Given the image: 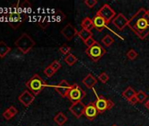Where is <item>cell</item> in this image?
<instances>
[{
    "label": "cell",
    "mask_w": 149,
    "mask_h": 126,
    "mask_svg": "<svg viewBox=\"0 0 149 126\" xmlns=\"http://www.w3.org/2000/svg\"><path fill=\"white\" fill-rule=\"evenodd\" d=\"M127 26L140 39H145L149 35V10L139 8L129 19Z\"/></svg>",
    "instance_id": "obj_1"
},
{
    "label": "cell",
    "mask_w": 149,
    "mask_h": 126,
    "mask_svg": "<svg viewBox=\"0 0 149 126\" xmlns=\"http://www.w3.org/2000/svg\"><path fill=\"white\" fill-rule=\"evenodd\" d=\"M26 86L33 92V96H38L46 87H47V84L39 75L35 74L26 82Z\"/></svg>",
    "instance_id": "obj_2"
},
{
    "label": "cell",
    "mask_w": 149,
    "mask_h": 126,
    "mask_svg": "<svg viewBox=\"0 0 149 126\" xmlns=\"http://www.w3.org/2000/svg\"><path fill=\"white\" fill-rule=\"evenodd\" d=\"M15 46H16V47L19 48V50L21 53H27L35 46V42L27 33H23L15 41Z\"/></svg>",
    "instance_id": "obj_3"
},
{
    "label": "cell",
    "mask_w": 149,
    "mask_h": 126,
    "mask_svg": "<svg viewBox=\"0 0 149 126\" xmlns=\"http://www.w3.org/2000/svg\"><path fill=\"white\" fill-rule=\"evenodd\" d=\"M85 53L91 60L93 61H98L106 53V49L99 42L96 41L93 46L85 50Z\"/></svg>",
    "instance_id": "obj_4"
},
{
    "label": "cell",
    "mask_w": 149,
    "mask_h": 126,
    "mask_svg": "<svg viewBox=\"0 0 149 126\" xmlns=\"http://www.w3.org/2000/svg\"><path fill=\"white\" fill-rule=\"evenodd\" d=\"M85 96H86L85 91L79 85L74 84L72 85V88L68 93V98L72 103H74V102H82L83 99L85 97Z\"/></svg>",
    "instance_id": "obj_5"
},
{
    "label": "cell",
    "mask_w": 149,
    "mask_h": 126,
    "mask_svg": "<svg viewBox=\"0 0 149 126\" xmlns=\"http://www.w3.org/2000/svg\"><path fill=\"white\" fill-rule=\"evenodd\" d=\"M95 105L98 110V113L102 114V113L105 112L106 110H109L111 108H113V106L115 104L111 100L106 98L104 96H97V100L95 102Z\"/></svg>",
    "instance_id": "obj_6"
},
{
    "label": "cell",
    "mask_w": 149,
    "mask_h": 126,
    "mask_svg": "<svg viewBox=\"0 0 149 126\" xmlns=\"http://www.w3.org/2000/svg\"><path fill=\"white\" fill-rule=\"evenodd\" d=\"M97 15L102 17L108 24L111 23V21L113 20V19L117 16L115 11L111 7V6H109L108 4H105L100 9L99 11L97 12Z\"/></svg>",
    "instance_id": "obj_7"
},
{
    "label": "cell",
    "mask_w": 149,
    "mask_h": 126,
    "mask_svg": "<svg viewBox=\"0 0 149 126\" xmlns=\"http://www.w3.org/2000/svg\"><path fill=\"white\" fill-rule=\"evenodd\" d=\"M55 91L62 97H68V93L72 88V86L68 82V81L66 80H62L57 85L54 86Z\"/></svg>",
    "instance_id": "obj_8"
},
{
    "label": "cell",
    "mask_w": 149,
    "mask_h": 126,
    "mask_svg": "<svg viewBox=\"0 0 149 126\" xmlns=\"http://www.w3.org/2000/svg\"><path fill=\"white\" fill-rule=\"evenodd\" d=\"M78 33L79 32L77 30V28L74 27L73 25H71L70 23L67 24L61 31V33L68 40H71L76 36H78Z\"/></svg>",
    "instance_id": "obj_9"
},
{
    "label": "cell",
    "mask_w": 149,
    "mask_h": 126,
    "mask_svg": "<svg viewBox=\"0 0 149 126\" xmlns=\"http://www.w3.org/2000/svg\"><path fill=\"white\" fill-rule=\"evenodd\" d=\"M23 22V18L21 16V13L19 12V11H15L14 12H12L9 14L8 18V23L12 26L13 29L16 30Z\"/></svg>",
    "instance_id": "obj_10"
},
{
    "label": "cell",
    "mask_w": 149,
    "mask_h": 126,
    "mask_svg": "<svg viewBox=\"0 0 149 126\" xmlns=\"http://www.w3.org/2000/svg\"><path fill=\"white\" fill-rule=\"evenodd\" d=\"M128 21L129 19H127L125 18V16L123 13H118L117 14V16L113 19V20L111 21V24L118 30V31H123L125 29V26H127L128 25Z\"/></svg>",
    "instance_id": "obj_11"
},
{
    "label": "cell",
    "mask_w": 149,
    "mask_h": 126,
    "mask_svg": "<svg viewBox=\"0 0 149 126\" xmlns=\"http://www.w3.org/2000/svg\"><path fill=\"white\" fill-rule=\"evenodd\" d=\"M85 107H86V105L83 102H78L72 103V105L68 108V109L74 116L79 118L83 115H84Z\"/></svg>",
    "instance_id": "obj_12"
},
{
    "label": "cell",
    "mask_w": 149,
    "mask_h": 126,
    "mask_svg": "<svg viewBox=\"0 0 149 126\" xmlns=\"http://www.w3.org/2000/svg\"><path fill=\"white\" fill-rule=\"evenodd\" d=\"M98 114L99 113L95 105V102H90L89 104L86 105L85 110H84V116L87 119H89L90 121H92L97 116Z\"/></svg>",
    "instance_id": "obj_13"
},
{
    "label": "cell",
    "mask_w": 149,
    "mask_h": 126,
    "mask_svg": "<svg viewBox=\"0 0 149 126\" xmlns=\"http://www.w3.org/2000/svg\"><path fill=\"white\" fill-rule=\"evenodd\" d=\"M19 101L25 106V107H28L29 105H31V103H33V102L34 101V96L30 93L27 90L23 91L19 96Z\"/></svg>",
    "instance_id": "obj_14"
},
{
    "label": "cell",
    "mask_w": 149,
    "mask_h": 126,
    "mask_svg": "<svg viewBox=\"0 0 149 126\" xmlns=\"http://www.w3.org/2000/svg\"><path fill=\"white\" fill-rule=\"evenodd\" d=\"M92 22H93V28H95L97 32L101 33L103 32V30L106 27L107 23L106 21L100 16L96 15L93 19H92Z\"/></svg>",
    "instance_id": "obj_15"
},
{
    "label": "cell",
    "mask_w": 149,
    "mask_h": 126,
    "mask_svg": "<svg viewBox=\"0 0 149 126\" xmlns=\"http://www.w3.org/2000/svg\"><path fill=\"white\" fill-rule=\"evenodd\" d=\"M97 82V80L96 79V77H94L93 75L91 74H89L87 75L84 80H83V83L88 88V89H92Z\"/></svg>",
    "instance_id": "obj_16"
},
{
    "label": "cell",
    "mask_w": 149,
    "mask_h": 126,
    "mask_svg": "<svg viewBox=\"0 0 149 126\" xmlns=\"http://www.w3.org/2000/svg\"><path fill=\"white\" fill-rule=\"evenodd\" d=\"M136 94H137V92H136L132 87H128L126 89H125V90L123 91L122 96H123V97H124L125 100H127V101L129 102L130 100H132L133 97L136 96Z\"/></svg>",
    "instance_id": "obj_17"
},
{
    "label": "cell",
    "mask_w": 149,
    "mask_h": 126,
    "mask_svg": "<svg viewBox=\"0 0 149 126\" xmlns=\"http://www.w3.org/2000/svg\"><path fill=\"white\" fill-rule=\"evenodd\" d=\"M54 121L55 122V123L59 126H62L67 121H68V117L62 113V112H59L54 117Z\"/></svg>",
    "instance_id": "obj_18"
},
{
    "label": "cell",
    "mask_w": 149,
    "mask_h": 126,
    "mask_svg": "<svg viewBox=\"0 0 149 126\" xmlns=\"http://www.w3.org/2000/svg\"><path fill=\"white\" fill-rule=\"evenodd\" d=\"M11 51L10 46L4 41H0V58H4L7 55V53Z\"/></svg>",
    "instance_id": "obj_19"
},
{
    "label": "cell",
    "mask_w": 149,
    "mask_h": 126,
    "mask_svg": "<svg viewBox=\"0 0 149 126\" xmlns=\"http://www.w3.org/2000/svg\"><path fill=\"white\" fill-rule=\"evenodd\" d=\"M92 32L91 30H86V29H82L81 31H79L78 33V36L82 39V40L84 42H85L88 39L92 37Z\"/></svg>",
    "instance_id": "obj_20"
},
{
    "label": "cell",
    "mask_w": 149,
    "mask_h": 126,
    "mask_svg": "<svg viewBox=\"0 0 149 126\" xmlns=\"http://www.w3.org/2000/svg\"><path fill=\"white\" fill-rule=\"evenodd\" d=\"M81 26L83 29H86V30H91L93 27V22L92 19L89 17H86L85 19H83L82 23H81Z\"/></svg>",
    "instance_id": "obj_21"
},
{
    "label": "cell",
    "mask_w": 149,
    "mask_h": 126,
    "mask_svg": "<svg viewBox=\"0 0 149 126\" xmlns=\"http://www.w3.org/2000/svg\"><path fill=\"white\" fill-rule=\"evenodd\" d=\"M77 60H78V59L77 58V56H76V55H74V54H72V53L68 54V55L65 57V59H64V61L67 63V64H68V66H73V65H74V64L77 63Z\"/></svg>",
    "instance_id": "obj_22"
},
{
    "label": "cell",
    "mask_w": 149,
    "mask_h": 126,
    "mask_svg": "<svg viewBox=\"0 0 149 126\" xmlns=\"http://www.w3.org/2000/svg\"><path fill=\"white\" fill-rule=\"evenodd\" d=\"M101 42H102V44H103L104 46L109 47V46H111L113 44V42H114V39H113L111 35L106 34V35L102 39Z\"/></svg>",
    "instance_id": "obj_23"
},
{
    "label": "cell",
    "mask_w": 149,
    "mask_h": 126,
    "mask_svg": "<svg viewBox=\"0 0 149 126\" xmlns=\"http://www.w3.org/2000/svg\"><path fill=\"white\" fill-rule=\"evenodd\" d=\"M31 9H32V5L28 1H26H26H24L22 3V5L20 6V12H22L26 15V13H28V12H31Z\"/></svg>",
    "instance_id": "obj_24"
},
{
    "label": "cell",
    "mask_w": 149,
    "mask_h": 126,
    "mask_svg": "<svg viewBox=\"0 0 149 126\" xmlns=\"http://www.w3.org/2000/svg\"><path fill=\"white\" fill-rule=\"evenodd\" d=\"M136 98H137V100H138V102L142 103V102H144L146 101V99L147 98V96H146V94L144 91L139 90V91L137 92V94H136Z\"/></svg>",
    "instance_id": "obj_25"
},
{
    "label": "cell",
    "mask_w": 149,
    "mask_h": 126,
    "mask_svg": "<svg viewBox=\"0 0 149 126\" xmlns=\"http://www.w3.org/2000/svg\"><path fill=\"white\" fill-rule=\"evenodd\" d=\"M49 24H50V21H49V19H48L47 17H42L41 19L38 22V25H39L42 29H46V28L49 26Z\"/></svg>",
    "instance_id": "obj_26"
},
{
    "label": "cell",
    "mask_w": 149,
    "mask_h": 126,
    "mask_svg": "<svg viewBox=\"0 0 149 126\" xmlns=\"http://www.w3.org/2000/svg\"><path fill=\"white\" fill-rule=\"evenodd\" d=\"M71 47L69 46H67V45H63V46H61L60 48H59V52L61 53H62V54H64V55H68V54H69V53H71L70 52H71Z\"/></svg>",
    "instance_id": "obj_27"
},
{
    "label": "cell",
    "mask_w": 149,
    "mask_h": 126,
    "mask_svg": "<svg viewBox=\"0 0 149 126\" xmlns=\"http://www.w3.org/2000/svg\"><path fill=\"white\" fill-rule=\"evenodd\" d=\"M126 56L129 60H134L135 59H137L138 57V53L134 50V49H130L127 53H126Z\"/></svg>",
    "instance_id": "obj_28"
},
{
    "label": "cell",
    "mask_w": 149,
    "mask_h": 126,
    "mask_svg": "<svg viewBox=\"0 0 149 126\" xmlns=\"http://www.w3.org/2000/svg\"><path fill=\"white\" fill-rule=\"evenodd\" d=\"M66 18V16L64 15V13L61 11H57V13L54 15V19L56 22H61V20H63Z\"/></svg>",
    "instance_id": "obj_29"
},
{
    "label": "cell",
    "mask_w": 149,
    "mask_h": 126,
    "mask_svg": "<svg viewBox=\"0 0 149 126\" xmlns=\"http://www.w3.org/2000/svg\"><path fill=\"white\" fill-rule=\"evenodd\" d=\"M49 66H50V67H51L54 71H55V72H57V71L61 68V64L60 63V61H59V60H54Z\"/></svg>",
    "instance_id": "obj_30"
},
{
    "label": "cell",
    "mask_w": 149,
    "mask_h": 126,
    "mask_svg": "<svg viewBox=\"0 0 149 126\" xmlns=\"http://www.w3.org/2000/svg\"><path fill=\"white\" fill-rule=\"evenodd\" d=\"M55 73H56V72H55L50 66L47 67V68L44 69V74H45L47 77H52Z\"/></svg>",
    "instance_id": "obj_31"
},
{
    "label": "cell",
    "mask_w": 149,
    "mask_h": 126,
    "mask_svg": "<svg viewBox=\"0 0 149 126\" xmlns=\"http://www.w3.org/2000/svg\"><path fill=\"white\" fill-rule=\"evenodd\" d=\"M98 79H99V81H100L102 83H106V82L109 81L110 77H109V75H108L105 72H103V73L100 74V75L98 76Z\"/></svg>",
    "instance_id": "obj_32"
},
{
    "label": "cell",
    "mask_w": 149,
    "mask_h": 126,
    "mask_svg": "<svg viewBox=\"0 0 149 126\" xmlns=\"http://www.w3.org/2000/svg\"><path fill=\"white\" fill-rule=\"evenodd\" d=\"M84 3L88 8H93L97 4V0H84Z\"/></svg>",
    "instance_id": "obj_33"
},
{
    "label": "cell",
    "mask_w": 149,
    "mask_h": 126,
    "mask_svg": "<svg viewBox=\"0 0 149 126\" xmlns=\"http://www.w3.org/2000/svg\"><path fill=\"white\" fill-rule=\"evenodd\" d=\"M96 41H97V40H95L94 38L91 37V38L88 39H87L85 42H84V45H85V46H87V48H88V47H91V46H93V45L96 43Z\"/></svg>",
    "instance_id": "obj_34"
},
{
    "label": "cell",
    "mask_w": 149,
    "mask_h": 126,
    "mask_svg": "<svg viewBox=\"0 0 149 126\" xmlns=\"http://www.w3.org/2000/svg\"><path fill=\"white\" fill-rule=\"evenodd\" d=\"M3 116H4V118L5 119H6V120H10V119H12L14 116L8 110V109H6V110H5V112L3 113Z\"/></svg>",
    "instance_id": "obj_35"
},
{
    "label": "cell",
    "mask_w": 149,
    "mask_h": 126,
    "mask_svg": "<svg viewBox=\"0 0 149 126\" xmlns=\"http://www.w3.org/2000/svg\"><path fill=\"white\" fill-rule=\"evenodd\" d=\"M8 110L13 115V116H15V115H17V113H18V110H17V109L14 107V106H11V107H9L8 108Z\"/></svg>",
    "instance_id": "obj_36"
},
{
    "label": "cell",
    "mask_w": 149,
    "mask_h": 126,
    "mask_svg": "<svg viewBox=\"0 0 149 126\" xmlns=\"http://www.w3.org/2000/svg\"><path fill=\"white\" fill-rule=\"evenodd\" d=\"M129 102H130L131 104H132V105H135V104L138 102V100H137L136 96H135V97H133L132 100H130V101H129Z\"/></svg>",
    "instance_id": "obj_37"
},
{
    "label": "cell",
    "mask_w": 149,
    "mask_h": 126,
    "mask_svg": "<svg viewBox=\"0 0 149 126\" xmlns=\"http://www.w3.org/2000/svg\"><path fill=\"white\" fill-rule=\"evenodd\" d=\"M145 105H146V107L149 109V99H148V101L145 103Z\"/></svg>",
    "instance_id": "obj_38"
},
{
    "label": "cell",
    "mask_w": 149,
    "mask_h": 126,
    "mask_svg": "<svg viewBox=\"0 0 149 126\" xmlns=\"http://www.w3.org/2000/svg\"><path fill=\"white\" fill-rule=\"evenodd\" d=\"M112 126H118V125H116V124H113Z\"/></svg>",
    "instance_id": "obj_39"
}]
</instances>
